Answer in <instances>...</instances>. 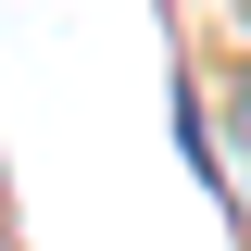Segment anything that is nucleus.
I'll return each mask as SVG.
<instances>
[{
  "instance_id": "obj_3",
  "label": "nucleus",
  "mask_w": 251,
  "mask_h": 251,
  "mask_svg": "<svg viewBox=\"0 0 251 251\" xmlns=\"http://www.w3.org/2000/svg\"><path fill=\"white\" fill-rule=\"evenodd\" d=\"M226 13H239V25H251V0H226Z\"/></svg>"
},
{
  "instance_id": "obj_1",
  "label": "nucleus",
  "mask_w": 251,
  "mask_h": 251,
  "mask_svg": "<svg viewBox=\"0 0 251 251\" xmlns=\"http://www.w3.org/2000/svg\"><path fill=\"white\" fill-rule=\"evenodd\" d=\"M226 138L251 151V50H239V75H226Z\"/></svg>"
},
{
  "instance_id": "obj_2",
  "label": "nucleus",
  "mask_w": 251,
  "mask_h": 251,
  "mask_svg": "<svg viewBox=\"0 0 251 251\" xmlns=\"http://www.w3.org/2000/svg\"><path fill=\"white\" fill-rule=\"evenodd\" d=\"M0 251H25V239H13V214H0Z\"/></svg>"
}]
</instances>
